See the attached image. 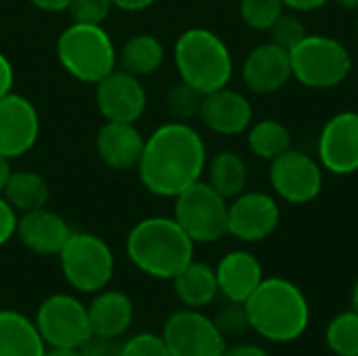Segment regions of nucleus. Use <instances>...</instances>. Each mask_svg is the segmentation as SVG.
Returning a JSON list of instances; mask_svg holds the SVG:
<instances>
[{"instance_id": "nucleus-1", "label": "nucleus", "mask_w": 358, "mask_h": 356, "mask_svg": "<svg viewBox=\"0 0 358 356\" xmlns=\"http://www.w3.org/2000/svg\"><path fill=\"white\" fill-rule=\"evenodd\" d=\"M208 166L201 134L189 122L170 120L145 138L138 162L143 187L155 197H176L197 180Z\"/></svg>"}, {"instance_id": "nucleus-2", "label": "nucleus", "mask_w": 358, "mask_h": 356, "mask_svg": "<svg viewBox=\"0 0 358 356\" xmlns=\"http://www.w3.org/2000/svg\"><path fill=\"white\" fill-rule=\"evenodd\" d=\"M245 311L252 332L273 344L296 342L310 325L306 294L285 277H264L248 298Z\"/></svg>"}, {"instance_id": "nucleus-3", "label": "nucleus", "mask_w": 358, "mask_h": 356, "mask_svg": "<svg viewBox=\"0 0 358 356\" xmlns=\"http://www.w3.org/2000/svg\"><path fill=\"white\" fill-rule=\"evenodd\" d=\"M126 256L141 273L172 281L195 258V243L174 216H151L130 229Z\"/></svg>"}, {"instance_id": "nucleus-4", "label": "nucleus", "mask_w": 358, "mask_h": 356, "mask_svg": "<svg viewBox=\"0 0 358 356\" xmlns=\"http://www.w3.org/2000/svg\"><path fill=\"white\" fill-rule=\"evenodd\" d=\"M174 65L180 80L201 94L229 86L235 71L231 48L208 27H189L178 36Z\"/></svg>"}, {"instance_id": "nucleus-5", "label": "nucleus", "mask_w": 358, "mask_h": 356, "mask_svg": "<svg viewBox=\"0 0 358 356\" xmlns=\"http://www.w3.org/2000/svg\"><path fill=\"white\" fill-rule=\"evenodd\" d=\"M57 59L71 78L99 84L117 67V48L103 25L71 21L57 38Z\"/></svg>"}, {"instance_id": "nucleus-6", "label": "nucleus", "mask_w": 358, "mask_h": 356, "mask_svg": "<svg viewBox=\"0 0 358 356\" xmlns=\"http://www.w3.org/2000/svg\"><path fill=\"white\" fill-rule=\"evenodd\" d=\"M292 78L313 90H329L348 80L352 55L344 42L325 34H306L289 50Z\"/></svg>"}, {"instance_id": "nucleus-7", "label": "nucleus", "mask_w": 358, "mask_h": 356, "mask_svg": "<svg viewBox=\"0 0 358 356\" xmlns=\"http://www.w3.org/2000/svg\"><path fill=\"white\" fill-rule=\"evenodd\" d=\"M57 256L65 281L80 294L105 290L115 271L109 243L92 233H71Z\"/></svg>"}, {"instance_id": "nucleus-8", "label": "nucleus", "mask_w": 358, "mask_h": 356, "mask_svg": "<svg viewBox=\"0 0 358 356\" xmlns=\"http://www.w3.org/2000/svg\"><path fill=\"white\" fill-rule=\"evenodd\" d=\"M229 199L208 180H197L174 197V220L193 243H214L229 235Z\"/></svg>"}, {"instance_id": "nucleus-9", "label": "nucleus", "mask_w": 358, "mask_h": 356, "mask_svg": "<svg viewBox=\"0 0 358 356\" xmlns=\"http://www.w3.org/2000/svg\"><path fill=\"white\" fill-rule=\"evenodd\" d=\"M34 323L48 348H80L92 336L88 306L67 294H52L44 298Z\"/></svg>"}, {"instance_id": "nucleus-10", "label": "nucleus", "mask_w": 358, "mask_h": 356, "mask_svg": "<svg viewBox=\"0 0 358 356\" xmlns=\"http://www.w3.org/2000/svg\"><path fill=\"white\" fill-rule=\"evenodd\" d=\"M268 164V183L277 199L304 206L313 204L321 195L325 170L310 153L292 147Z\"/></svg>"}, {"instance_id": "nucleus-11", "label": "nucleus", "mask_w": 358, "mask_h": 356, "mask_svg": "<svg viewBox=\"0 0 358 356\" xmlns=\"http://www.w3.org/2000/svg\"><path fill=\"white\" fill-rule=\"evenodd\" d=\"M162 338L172 356H222L227 340L212 317L197 308H182L168 317Z\"/></svg>"}, {"instance_id": "nucleus-12", "label": "nucleus", "mask_w": 358, "mask_h": 356, "mask_svg": "<svg viewBox=\"0 0 358 356\" xmlns=\"http://www.w3.org/2000/svg\"><path fill=\"white\" fill-rule=\"evenodd\" d=\"M281 222V208L275 195L264 191H243L229 201V235L243 243L268 239Z\"/></svg>"}, {"instance_id": "nucleus-13", "label": "nucleus", "mask_w": 358, "mask_h": 356, "mask_svg": "<svg viewBox=\"0 0 358 356\" xmlns=\"http://www.w3.org/2000/svg\"><path fill=\"white\" fill-rule=\"evenodd\" d=\"M317 159L334 176L358 172V111H340L321 128Z\"/></svg>"}, {"instance_id": "nucleus-14", "label": "nucleus", "mask_w": 358, "mask_h": 356, "mask_svg": "<svg viewBox=\"0 0 358 356\" xmlns=\"http://www.w3.org/2000/svg\"><path fill=\"white\" fill-rule=\"evenodd\" d=\"M94 86V103L105 122L136 124L147 109V92L141 84V78L120 67H115Z\"/></svg>"}, {"instance_id": "nucleus-15", "label": "nucleus", "mask_w": 358, "mask_h": 356, "mask_svg": "<svg viewBox=\"0 0 358 356\" xmlns=\"http://www.w3.org/2000/svg\"><path fill=\"white\" fill-rule=\"evenodd\" d=\"M40 136V115L29 99L8 92L0 99V155L15 159L34 149Z\"/></svg>"}, {"instance_id": "nucleus-16", "label": "nucleus", "mask_w": 358, "mask_h": 356, "mask_svg": "<svg viewBox=\"0 0 358 356\" xmlns=\"http://www.w3.org/2000/svg\"><path fill=\"white\" fill-rule=\"evenodd\" d=\"M199 120L214 134L237 136L248 132V128L252 126L254 107L243 92L224 86L203 94Z\"/></svg>"}, {"instance_id": "nucleus-17", "label": "nucleus", "mask_w": 358, "mask_h": 356, "mask_svg": "<svg viewBox=\"0 0 358 356\" xmlns=\"http://www.w3.org/2000/svg\"><path fill=\"white\" fill-rule=\"evenodd\" d=\"M241 80L248 90L256 94L279 92L292 80L289 50L277 46L271 40L254 46L243 59Z\"/></svg>"}, {"instance_id": "nucleus-18", "label": "nucleus", "mask_w": 358, "mask_h": 356, "mask_svg": "<svg viewBox=\"0 0 358 356\" xmlns=\"http://www.w3.org/2000/svg\"><path fill=\"white\" fill-rule=\"evenodd\" d=\"M73 231L69 229L67 220L48 210L38 208L31 212H23L17 218V239L27 248L29 252L38 256H57L65 241L69 239Z\"/></svg>"}, {"instance_id": "nucleus-19", "label": "nucleus", "mask_w": 358, "mask_h": 356, "mask_svg": "<svg viewBox=\"0 0 358 356\" xmlns=\"http://www.w3.org/2000/svg\"><path fill=\"white\" fill-rule=\"evenodd\" d=\"M94 147L99 159L107 168L126 172L138 168L145 138L130 122H105L96 132Z\"/></svg>"}, {"instance_id": "nucleus-20", "label": "nucleus", "mask_w": 358, "mask_h": 356, "mask_svg": "<svg viewBox=\"0 0 358 356\" xmlns=\"http://www.w3.org/2000/svg\"><path fill=\"white\" fill-rule=\"evenodd\" d=\"M216 279L218 292L224 296V300L245 304L262 283L264 269L256 254L248 250H233L224 254L216 264Z\"/></svg>"}, {"instance_id": "nucleus-21", "label": "nucleus", "mask_w": 358, "mask_h": 356, "mask_svg": "<svg viewBox=\"0 0 358 356\" xmlns=\"http://www.w3.org/2000/svg\"><path fill=\"white\" fill-rule=\"evenodd\" d=\"M134 321V304L120 290H101L88 304V323L92 336L120 340Z\"/></svg>"}, {"instance_id": "nucleus-22", "label": "nucleus", "mask_w": 358, "mask_h": 356, "mask_svg": "<svg viewBox=\"0 0 358 356\" xmlns=\"http://www.w3.org/2000/svg\"><path fill=\"white\" fill-rule=\"evenodd\" d=\"M172 283H174V294L185 304V308L201 311L210 306L220 294L216 269L195 258L172 279Z\"/></svg>"}, {"instance_id": "nucleus-23", "label": "nucleus", "mask_w": 358, "mask_h": 356, "mask_svg": "<svg viewBox=\"0 0 358 356\" xmlns=\"http://www.w3.org/2000/svg\"><path fill=\"white\" fill-rule=\"evenodd\" d=\"M44 340L31 319L17 311H0V356H42Z\"/></svg>"}, {"instance_id": "nucleus-24", "label": "nucleus", "mask_w": 358, "mask_h": 356, "mask_svg": "<svg viewBox=\"0 0 358 356\" xmlns=\"http://www.w3.org/2000/svg\"><path fill=\"white\" fill-rule=\"evenodd\" d=\"M164 59L166 48L162 40L151 34L130 36L117 50V67L136 78L155 73L164 65Z\"/></svg>"}, {"instance_id": "nucleus-25", "label": "nucleus", "mask_w": 358, "mask_h": 356, "mask_svg": "<svg viewBox=\"0 0 358 356\" xmlns=\"http://www.w3.org/2000/svg\"><path fill=\"white\" fill-rule=\"evenodd\" d=\"M2 197L13 206L15 212H31L38 208H46L50 199V187L46 178L34 170H17L10 172Z\"/></svg>"}, {"instance_id": "nucleus-26", "label": "nucleus", "mask_w": 358, "mask_h": 356, "mask_svg": "<svg viewBox=\"0 0 358 356\" xmlns=\"http://www.w3.org/2000/svg\"><path fill=\"white\" fill-rule=\"evenodd\" d=\"M206 170H208V183L229 201L248 189L250 170L245 159L237 151L227 149L216 153L206 166Z\"/></svg>"}, {"instance_id": "nucleus-27", "label": "nucleus", "mask_w": 358, "mask_h": 356, "mask_svg": "<svg viewBox=\"0 0 358 356\" xmlns=\"http://www.w3.org/2000/svg\"><path fill=\"white\" fill-rule=\"evenodd\" d=\"M248 147L256 157L273 162L294 147V138L283 122L264 118L252 122V126L248 128Z\"/></svg>"}, {"instance_id": "nucleus-28", "label": "nucleus", "mask_w": 358, "mask_h": 356, "mask_svg": "<svg viewBox=\"0 0 358 356\" xmlns=\"http://www.w3.org/2000/svg\"><path fill=\"white\" fill-rule=\"evenodd\" d=\"M325 346L334 356H358V313H338L325 327Z\"/></svg>"}, {"instance_id": "nucleus-29", "label": "nucleus", "mask_w": 358, "mask_h": 356, "mask_svg": "<svg viewBox=\"0 0 358 356\" xmlns=\"http://www.w3.org/2000/svg\"><path fill=\"white\" fill-rule=\"evenodd\" d=\"M214 325L218 327L220 336L229 342H237V340H243L250 332H252V325H250V317H248V311H245V304L241 302H231L227 300V304H222L216 315L212 317Z\"/></svg>"}, {"instance_id": "nucleus-30", "label": "nucleus", "mask_w": 358, "mask_h": 356, "mask_svg": "<svg viewBox=\"0 0 358 356\" xmlns=\"http://www.w3.org/2000/svg\"><path fill=\"white\" fill-rule=\"evenodd\" d=\"M203 94L195 90L193 86L185 84L182 80L174 84L166 94V109L176 122H189L193 118H199Z\"/></svg>"}, {"instance_id": "nucleus-31", "label": "nucleus", "mask_w": 358, "mask_h": 356, "mask_svg": "<svg viewBox=\"0 0 358 356\" xmlns=\"http://www.w3.org/2000/svg\"><path fill=\"white\" fill-rule=\"evenodd\" d=\"M283 10V0H239V15L243 23L256 31H268Z\"/></svg>"}, {"instance_id": "nucleus-32", "label": "nucleus", "mask_w": 358, "mask_h": 356, "mask_svg": "<svg viewBox=\"0 0 358 356\" xmlns=\"http://www.w3.org/2000/svg\"><path fill=\"white\" fill-rule=\"evenodd\" d=\"M306 25L302 23V19L298 17V13H285L268 27V40L275 42L277 46L292 50L296 44H300L306 36Z\"/></svg>"}, {"instance_id": "nucleus-33", "label": "nucleus", "mask_w": 358, "mask_h": 356, "mask_svg": "<svg viewBox=\"0 0 358 356\" xmlns=\"http://www.w3.org/2000/svg\"><path fill=\"white\" fill-rule=\"evenodd\" d=\"M111 8H113L111 0H71L67 13L73 23L103 25Z\"/></svg>"}, {"instance_id": "nucleus-34", "label": "nucleus", "mask_w": 358, "mask_h": 356, "mask_svg": "<svg viewBox=\"0 0 358 356\" xmlns=\"http://www.w3.org/2000/svg\"><path fill=\"white\" fill-rule=\"evenodd\" d=\"M120 356H172L164 338L157 334H136L122 342Z\"/></svg>"}, {"instance_id": "nucleus-35", "label": "nucleus", "mask_w": 358, "mask_h": 356, "mask_svg": "<svg viewBox=\"0 0 358 356\" xmlns=\"http://www.w3.org/2000/svg\"><path fill=\"white\" fill-rule=\"evenodd\" d=\"M78 350L82 353V356H120L122 342L113 340V338L90 336Z\"/></svg>"}, {"instance_id": "nucleus-36", "label": "nucleus", "mask_w": 358, "mask_h": 356, "mask_svg": "<svg viewBox=\"0 0 358 356\" xmlns=\"http://www.w3.org/2000/svg\"><path fill=\"white\" fill-rule=\"evenodd\" d=\"M17 218L19 216L13 210V206L0 195V248L15 237V233H17Z\"/></svg>"}, {"instance_id": "nucleus-37", "label": "nucleus", "mask_w": 358, "mask_h": 356, "mask_svg": "<svg viewBox=\"0 0 358 356\" xmlns=\"http://www.w3.org/2000/svg\"><path fill=\"white\" fill-rule=\"evenodd\" d=\"M222 356H271V353L256 344V342H243V340H237L233 344H227Z\"/></svg>"}, {"instance_id": "nucleus-38", "label": "nucleus", "mask_w": 358, "mask_h": 356, "mask_svg": "<svg viewBox=\"0 0 358 356\" xmlns=\"http://www.w3.org/2000/svg\"><path fill=\"white\" fill-rule=\"evenodd\" d=\"M13 84H15L13 63L8 61V57L4 52H0V99L6 97L8 92H13Z\"/></svg>"}, {"instance_id": "nucleus-39", "label": "nucleus", "mask_w": 358, "mask_h": 356, "mask_svg": "<svg viewBox=\"0 0 358 356\" xmlns=\"http://www.w3.org/2000/svg\"><path fill=\"white\" fill-rule=\"evenodd\" d=\"M331 0H283V6L294 13H315Z\"/></svg>"}, {"instance_id": "nucleus-40", "label": "nucleus", "mask_w": 358, "mask_h": 356, "mask_svg": "<svg viewBox=\"0 0 358 356\" xmlns=\"http://www.w3.org/2000/svg\"><path fill=\"white\" fill-rule=\"evenodd\" d=\"M29 2L44 13H63L71 4V0H29Z\"/></svg>"}, {"instance_id": "nucleus-41", "label": "nucleus", "mask_w": 358, "mask_h": 356, "mask_svg": "<svg viewBox=\"0 0 358 356\" xmlns=\"http://www.w3.org/2000/svg\"><path fill=\"white\" fill-rule=\"evenodd\" d=\"M155 0H111V4L120 10H126V13H138V10H145L153 4Z\"/></svg>"}, {"instance_id": "nucleus-42", "label": "nucleus", "mask_w": 358, "mask_h": 356, "mask_svg": "<svg viewBox=\"0 0 358 356\" xmlns=\"http://www.w3.org/2000/svg\"><path fill=\"white\" fill-rule=\"evenodd\" d=\"M10 172H13V170H10V159L4 157V155H0V195H2V191H4V185H6Z\"/></svg>"}, {"instance_id": "nucleus-43", "label": "nucleus", "mask_w": 358, "mask_h": 356, "mask_svg": "<svg viewBox=\"0 0 358 356\" xmlns=\"http://www.w3.org/2000/svg\"><path fill=\"white\" fill-rule=\"evenodd\" d=\"M42 356H82L78 348H46Z\"/></svg>"}, {"instance_id": "nucleus-44", "label": "nucleus", "mask_w": 358, "mask_h": 356, "mask_svg": "<svg viewBox=\"0 0 358 356\" xmlns=\"http://www.w3.org/2000/svg\"><path fill=\"white\" fill-rule=\"evenodd\" d=\"M336 4L346 10H358V0H336Z\"/></svg>"}, {"instance_id": "nucleus-45", "label": "nucleus", "mask_w": 358, "mask_h": 356, "mask_svg": "<svg viewBox=\"0 0 358 356\" xmlns=\"http://www.w3.org/2000/svg\"><path fill=\"white\" fill-rule=\"evenodd\" d=\"M350 308L358 313V277L357 281H355V285H352V294H350Z\"/></svg>"}, {"instance_id": "nucleus-46", "label": "nucleus", "mask_w": 358, "mask_h": 356, "mask_svg": "<svg viewBox=\"0 0 358 356\" xmlns=\"http://www.w3.org/2000/svg\"><path fill=\"white\" fill-rule=\"evenodd\" d=\"M357 13H358V10H357ZM357 34H358V17H357Z\"/></svg>"}]
</instances>
